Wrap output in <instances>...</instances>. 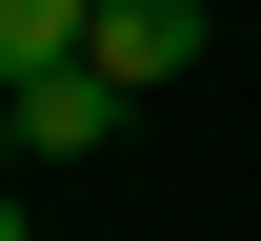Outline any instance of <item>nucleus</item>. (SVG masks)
Here are the masks:
<instances>
[{
    "instance_id": "1",
    "label": "nucleus",
    "mask_w": 261,
    "mask_h": 241,
    "mask_svg": "<svg viewBox=\"0 0 261 241\" xmlns=\"http://www.w3.org/2000/svg\"><path fill=\"white\" fill-rule=\"evenodd\" d=\"M121 121H141V101H121L100 61H61V81H20V161H100Z\"/></svg>"
},
{
    "instance_id": "2",
    "label": "nucleus",
    "mask_w": 261,
    "mask_h": 241,
    "mask_svg": "<svg viewBox=\"0 0 261 241\" xmlns=\"http://www.w3.org/2000/svg\"><path fill=\"white\" fill-rule=\"evenodd\" d=\"M181 61H201V0H100V81L121 101H161Z\"/></svg>"
},
{
    "instance_id": "3",
    "label": "nucleus",
    "mask_w": 261,
    "mask_h": 241,
    "mask_svg": "<svg viewBox=\"0 0 261 241\" xmlns=\"http://www.w3.org/2000/svg\"><path fill=\"white\" fill-rule=\"evenodd\" d=\"M61 61H100V0H0V81H61Z\"/></svg>"
}]
</instances>
